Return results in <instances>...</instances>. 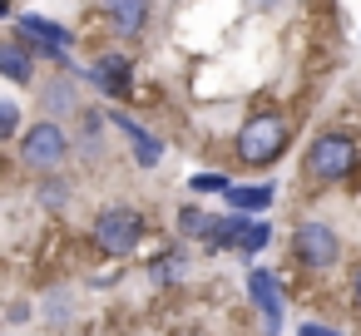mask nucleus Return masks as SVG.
I'll list each match as a JSON object with an SVG mask.
<instances>
[{
    "instance_id": "nucleus-3",
    "label": "nucleus",
    "mask_w": 361,
    "mask_h": 336,
    "mask_svg": "<svg viewBox=\"0 0 361 336\" xmlns=\"http://www.w3.org/2000/svg\"><path fill=\"white\" fill-rule=\"evenodd\" d=\"M144 237H149V218H144L134 203H109V208H99L94 223H90L94 252H104V257H114V262H124L129 252H139Z\"/></svg>"
},
{
    "instance_id": "nucleus-21",
    "label": "nucleus",
    "mask_w": 361,
    "mask_h": 336,
    "mask_svg": "<svg viewBox=\"0 0 361 336\" xmlns=\"http://www.w3.org/2000/svg\"><path fill=\"white\" fill-rule=\"evenodd\" d=\"M6 321H11V326H25V321H30V306H25V301H11V316H6Z\"/></svg>"
},
{
    "instance_id": "nucleus-17",
    "label": "nucleus",
    "mask_w": 361,
    "mask_h": 336,
    "mask_svg": "<svg viewBox=\"0 0 361 336\" xmlns=\"http://www.w3.org/2000/svg\"><path fill=\"white\" fill-rule=\"evenodd\" d=\"M267 242H272V228H267L262 218H252V223H247V232H243V247H238V252H243V257H257Z\"/></svg>"
},
{
    "instance_id": "nucleus-4",
    "label": "nucleus",
    "mask_w": 361,
    "mask_h": 336,
    "mask_svg": "<svg viewBox=\"0 0 361 336\" xmlns=\"http://www.w3.org/2000/svg\"><path fill=\"white\" fill-rule=\"evenodd\" d=\"M11 35L25 40L40 65H60V70L70 65V55H75V45H80V35H75L70 25L45 20V15H35V11H16V15H11ZM65 75H70V70H65Z\"/></svg>"
},
{
    "instance_id": "nucleus-6",
    "label": "nucleus",
    "mask_w": 361,
    "mask_h": 336,
    "mask_svg": "<svg viewBox=\"0 0 361 336\" xmlns=\"http://www.w3.org/2000/svg\"><path fill=\"white\" fill-rule=\"evenodd\" d=\"M292 262H297L302 272H331V267L341 262V237H336V228L322 223V218H302V223L292 228Z\"/></svg>"
},
{
    "instance_id": "nucleus-7",
    "label": "nucleus",
    "mask_w": 361,
    "mask_h": 336,
    "mask_svg": "<svg viewBox=\"0 0 361 336\" xmlns=\"http://www.w3.org/2000/svg\"><path fill=\"white\" fill-rule=\"evenodd\" d=\"M80 80L94 85L104 99H129V94H134V60L119 55V50H104L90 70H80Z\"/></svg>"
},
{
    "instance_id": "nucleus-12",
    "label": "nucleus",
    "mask_w": 361,
    "mask_h": 336,
    "mask_svg": "<svg viewBox=\"0 0 361 336\" xmlns=\"http://www.w3.org/2000/svg\"><path fill=\"white\" fill-rule=\"evenodd\" d=\"M104 20H109V30L119 35V40H139V35H149V25H154V11L149 6H104Z\"/></svg>"
},
{
    "instance_id": "nucleus-14",
    "label": "nucleus",
    "mask_w": 361,
    "mask_h": 336,
    "mask_svg": "<svg viewBox=\"0 0 361 336\" xmlns=\"http://www.w3.org/2000/svg\"><path fill=\"white\" fill-rule=\"evenodd\" d=\"M183 277H188V242H173V247H164L149 262V282L154 287H178Z\"/></svg>"
},
{
    "instance_id": "nucleus-19",
    "label": "nucleus",
    "mask_w": 361,
    "mask_h": 336,
    "mask_svg": "<svg viewBox=\"0 0 361 336\" xmlns=\"http://www.w3.org/2000/svg\"><path fill=\"white\" fill-rule=\"evenodd\" d=\"M188 188H193V193H223V198L233 193V183H228L223 173H193V178H188Z\"/></svg>"
},
{
    "instance_id": "nucleus-5",
    "label": "nucleus",
    "mask_w": 361,
    "mask_h": 336,
    "mask_svg": "<svg viewBox=\"0 0 361 336\" xmlns=\"http://www.w3.org/2000/svg\"><path fill=\"white\" fill-rule=\"evenodd\" d=\"M70 154H75V144H70L65 124H55V119H40V124H30V129H25V139L16 144V158H20V168H30L35 178H55V173H65Z\"/></svg>"
},
{
    "instance_id": "nucleus-2",
    "label": "nucleus",
    "mask_w": 361,
    "mask_h": 336,
    "mask_svg": "<svg viewBox=\"0 0 361 336\" xmlns=\"http://www.w3.org/2000/svg\"><path fill=\"white\" fill-rule=\"evenodd\" d=\"M356 168H361V144H356V134H346V129H322L312 144H307V158H302V173L312 178V183H351L356 178Z\"/></svg>"
},
{
    "instance_id": "nucleus-13",
    "label": "nucleus",
    "mask_w": 361,
    "mask_h": 336,
    "mask_svg": "<svg viewBox=\"0 0 361 336\" xmlns=\"http://www.w3.org/2000/svg\"><path fill=\"white\" fill-rule=\"evenodd\" d=\"M218 213H208V208H198V203H183L178 208V237L183 242H198L203 252H208V242H213V232H218Z\"/></svg>"
},
{
    "instance_id": "nucleus-18",
    "label": "nucleus",
    "mask_w": 361,
    "mask_h": 336,
    "mask_svg": "<svg viewBox=\"0 0 361 336\" xmlns=\"http://www.w3.org/2000/svg\"><path fill=\"white\" fill-rule=\"evenodd\" d=\"M0 139H6V144H20V139H25V134H20V104H16V99L0 104Z\"/></svg>"
},
{
    "instance_id": "nucleus-1",
    "label": "nucleus",
    "mask_w": 361,
    "mask_h": 336,
    "mask_svg": "<svg viewBox=\"0 0 361 336\" xmlns=\"http://www.w3.org/2000/svg\"><path fill=\"white\" fill-rule=\"evenodd\" d=\"M287 139H292L287 114L282 109H257V114L243 119V129L233 139V154H238L243 168H257L262 173V168H277V158L287 154Z\"/></svg>"
},
{
    "instance_id": "nucleus-11",
    "label": "nucleus",
    "mask_w": 361,
    "mask_h": 336,
    "mask_svg": "<svg viewBox=\"0 0 361 336\" xmlns=\"http://www.w3.org/2000/svg\"><path fill=\"white\" fill-rule=\"evenodd\" d=\"M35 55H30V45L25 40H16V35H6L0 40V75H6L11 85H30L35 80Z\"/></svg>"
},
{
    "instance_id": "nucleus-16",
    "label": "nucleus",
    "mask_w": 361,
    "mask_h": 336,
    "mask_svg": "<svg viewBox=\"0 0 361 336\" xmlns=\"http://www.w3.org/2000/svg\"><path fill=\"white\" fill-rule=\"evenodd\" d=\"M70 193H75V183H70L65 173H55V178H40V183H35V203H40L45 213H65V208H70Z\"/></svg>"
},
{
    "instance_id": "nucleus-23",
    "label": "nucleus",
    "mask_w": 361,
    "mask_h": 336,
    "mask_svg": "<svg viewBox=\"0 0 361 336\" xmlns=\"http://www.w3.org/2000/svg\"><path fill=\"white\" fill-rule=\"evenodd\" d=\"M188 336H203V331H188Z\"/></svg>"
},
{
    "instance_id": "nucleus-9",
    "label": "nucleus",
    "mask_w": 361,
    "mask_h": 336,
    "mask_svg": "<svg viewBox=\"0 0 361 336\" xmlns=\"http://www.w3.org/2000/svg\"><path fill=\"white\" fill-rule=\"evenodd\" d=\"M40 114H50L55 124L60 119H80L85 104H80V75H45L40 80Z\"/></svg>"
},
{
    "instance_id": "nucleus-20",
    "label": "nucleus",
    "mask_w": 361,
    "mask_h": 336,
    "mask_svg": "<svg viewBox=\"0 0 361 336\" xmlns=\"http://www.w3.org/2000/svg\"><path fill=\"white\" fill-rule=\"evenodd\" d=\"M297 336H341L336 326H322V321H307V326H297Z\"/></svg>"
},
{
    "instance_id": "nucleus-8",
    "label": "nucleus",
    "mask_w": 361,
    "mask_h": 336,
    "mask_svg": "<svg viewBox=\"0 0 361 336\" xmlns=\"http://www.w3.org/2000/svg\"><path fill=\"white\" fill-rule=\"evenodd\" d=\"M247 297H252V306H257V316H262V336H277V331H282V311H287V297H282L277 272L247 267Z\"/></svg>"
},
{
    "instance_id": "nucleus-15",
    "label": "nucleus",
    "mask_w": 361,
    "mask_h": 336,
    "mask_svg": "<svg viewBox=\"0 0 361 336\" xmlns=\"http://www.w3.org/2000/svg\"><path fill=\"white\" fill-rule=\"evenodd\" d=\"M277 203V188L272 183H252V188H238L233 183V193H228V208L238 213V218H257V213H267Z\"/></svg>"
},
{
    "instance_id": "nucleus-10",
    "label": "nucleus",
    "mask_w": 361,
    "mask_h": 336,
    "mask_svg": "<svg viewBox=\"0 0 361 336\" xmlns=\"http://www.w3.org/2000/svg\"><path fill=\"white\" fill-rule=\"evenodd\" d=\"M109 129L124 134V144H129V154H134L139 168H159V163H164V139H154L134 114H119V109H114V114H109Z\"/></svg>"
},
{
    "instance_id": "nucleus-22",
    "label": "nucleus",
    "mask_w": 361,
    "mask_h": 336,
    "mask_svg": "<svg viewBox=\"0 0 361 336\" xmlns=\"http://www.w3.org/2000/svg\"><path fill=\"white\" fill-rule=\"evenodd\" d=\"M351 301H356V306H361V262H356V267H351Z\"/></svg>"
}]
</instances>
